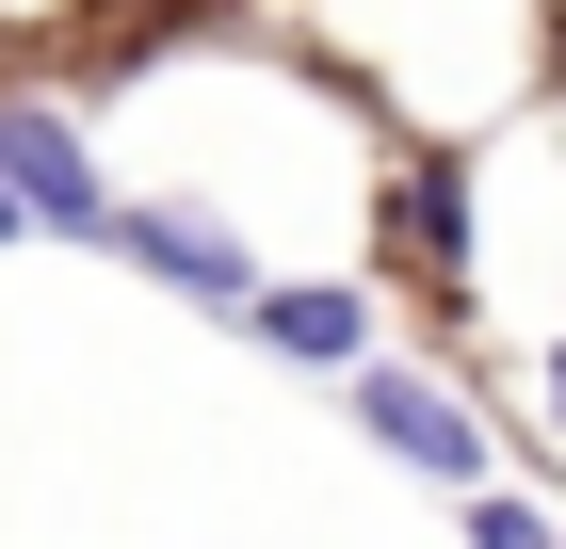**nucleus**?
Segmentation results:
<instances>
[{
  "mask_svg": "<svg viewBox=\"0 0 566 549\" xmlns=\"http://www.w3.org/2000/svg\"><path fill=\"white\" fill-rule=\"evenodd\" d=\"M0 178L33 194V226H65V243H114V194H97V162H82V129L65 114H33V97H0Z\"/></svg>",
  "mask_w": 566,
  "mask_h": 549,
  "instance_id": "1",
  "label": "nucleus"
},
{
  "mask_svg": "<svg viewBox=\"0 0 566 549\" xmlns=\"http://www.w3.org/2000/svg\"><path fill=\"white\" fill-rule=\"evenodd\" d=\"M356 421H373V453H405L421 485H453V502L485 485V421L453 404V388H421V372H356Z\"/></svg>",
  "mask_w": 566,
  "mask_h": 549,
  "instance_id": "2",
  "label": "nucleus"
},
{
  "mask_svg": "<svg viewBox=\"0 0 566 549\" xmlns=\"http://www.w3.org/2000/svg\"><path fill=\"white\" fill-rule=\"evenodd\" d=\"M114 243H130V258H163L178 292H211V307H260V258L227 243L211 211H130V226H114Z\"/></svg>",
  "mask_w": 566,
  "mask_h": 549,
  "instance_id": "3",
  "label": "nucleus"
},
{
  "mask_svg": "<svg viewBox=\"0 0 566 549\" xmlns=\"http://www.w3.org/2000/svg\"><path fill=\"white\" fill-rule=\"evenodd\" d=\"M243 324H260L275 356H307V372H373V356H356V339H373V307H356V292H260Z\"/></svg>",
  "mask_w": 566,
  "mask_h": 549,
  "instance_id": "4",
  "label": "nucleus"
},
{
  "mask_svg": "<svg viewBox=\"0 0 566 549\" xmlns=\"http://www.w3.org/2000/svg\"><path fill=\"white\" fill-rule=\"evenodd\" d=\"M389 226H405V258H421V275H453V258H470V194H453V162H421L389 194Z\"/></svg>",
  "mask_w": 566,
  "mask_h": 549,
  "instance_id": "5",
  "label": "nucleus"
},
{
  "mask_svg": "<svg viewBox=\"0 0 566 549\" xmlns=\"http://www.w3.org/2000/svg\"><path fill=\"white\" fill-rule=\"evenodd\" d=\"M470 549H566V534H551L534 502H485V485H470Z\"/></svg>",
  "mask_w": 566,
  "mask_h": 549,
  "instance_id": "6",
  "label": "nucleus"
},
{
  "mask_svg": "<svg viewBox=\"0 0 566 549\" xmlns=\"http://www.w3.org/2000/svg\"><path fill=\"white\" fill-rule=\"evenodd\" d=\"M17 226H33V194H17V178H0V243H17Z\"/></svg>",
  "mask_w": 566,
  "mask_h": 549,
  "instance_id": "7",
  "label": "nucleus"
},
{
  "mask_svg": "<svg viewBox=\"0 0 566 549\" xmlns=\"http://www.w3.org/2000/svg\"><path fill=\"white\" fill-rule=\"evenodd\" d=\"M551 421H566V339H551Z\"/></svg>",
  "mask_w": 566,
  "mask_h": 549,
  "instance_id": "8",
  "label": "nucleus"
}]
</instances>
